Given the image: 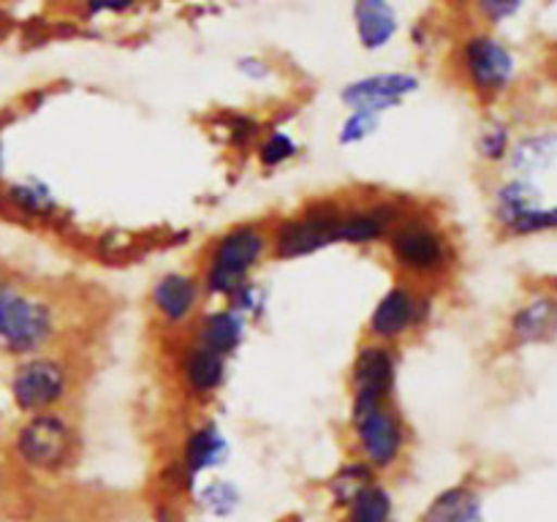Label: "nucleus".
<instances>
[{"label": "nucleus", "mask_w": 557, "mask_h": 522, "mask_svg": "<svg viewBox=\"0 0 557 522\" xmlns=\"http://www.w3.org/2000/svg\"><path fill=\"white\" fill-rule=\"evenodd\" d=\"M346 522H392V495L386 493L381 484H373L368 493L359 495L351 506H348Z\"/></svg>", "instance_id": "393cba45"}, {"label": "nucleus", "mask_w": 557, "mask_h": 522, "mask_svg": "<svg viewBox=\"0 0 557 522\" xmlns=\"http://www.w3.org/2000/svg\"><path fill=\"white\" fill-rule=\"evenodd\" d=\"M522 3L525 0H476V9L484 20L493 22V25H500V22L511 20L522 9Z\"/></svg>", "instance_id": "2f4dec72"}, {"label": "nucleus", "mask_w": 557, "mask_h": 522, "mask_svg": "<svg viewBox=\"0 0 557 522\" xmlns=\"http://www.w3.org/2000/svg\"><path fill=\"white\" fill-rule=\"evenodd\" d=\"M11 451L30 473H60L76 451V430L63 411L27 413L14 430Z\"/></svg>", "instance_id": "7ed1b4c3"}, {"label": "nucleus", "mask_w": 557, "mask_h": 522, "mask_svg": "<svg viewBox=\"0 0 557 522\" xmlns=\"http://www.w3.org/2000/svg\"><path fill=\"white\" fill-rule=\"evenodd\" d=\"M58 335V304L0 272V353L14 359L44 353Z\"/></svg>", "instance_id": "f257e3e1"}, {"label": "nucleus", "mask_w": 557, "mask_h": 522, "mask_svg": "<svg viewBox=\"0 0 557 522\" xmlns=\"http://www.w3.org/2000/svg\"><path fill=\"white\" fill-rule=\"evenodd\" d=\"M228 460V438L215 422H201L188 430L180 449L177 471L185 487H194L196 478L207 471H215Z\"/></svg>", "instance_id": "2eb2a0df"}, {"label": "nucleus", "mask_w": 557, "mask_h": 522, "mask_svg": "<svg viewBox=\"0 0 557 522\" xmlns=\"http://www.w3.org/2000/svg\"><path fill=\"white\" fill-rule=\"evenodd\" d=\"M272 253L270 226L237 223L210 243L201 264V288L210 297L228 299L243 283L250 281L256 266Z\"/></svg>", "instance_id": "f03ea898"}, {"label": "nucleus", "mask_w": 557, "mask_h": 522, "mask_svg": "<svg viewBox=\"0 0 557 522\" xmlns=\"http://www.w3.org/2000/svg\"><path fill=\"white\" fill-rule=\"evenodd\" d=\"M386 248L397 270L419 281L446 275L455 261L451 239L430 217H403L386 237Z\"/></svg>", "instance_id": "39448f33"}, {"label": "nucleus", "mask_w": 557, "mask_h": 522, "mask_svg": "<svg viewBox=\"0 0 557 522\" xmlns=\"http://www.w3.org/2000/svg\"><path fill=\"white\" fill-rule=\"evenodd\" d=\"M297 156H299L297 139H294L292 134H286V130H277V128L270 130V134L261 136L259 145H256V158H259V163L264 169H277Z\"/></svg>", "instance_id": "bb28decb"}, {"label": "nucleus", "mask_w": 557, "mask_h": 522, "mask_svg": "<svg viewBox=\"0 0 557 522\" xmlns=\"http://www.w3.org/2000/svg\"><path fill=\"white\" fill-rule=\"evenodd\" d=\"M223 130H226L228 141H232L234 147H243V150L261 139L259 120L248 117V114H223Z\"/></svg>", "instance_id": "7c9ffc66"}, {"label": "nucleus", "mask_w": 557, "mask_h": 522, "mask_svg": "<svg viewBox=\"0 0 557 522\" xmlns=\"http://www.w3.org/2000/svg\"><path fill=\"white\" fill-rule=\"evenodd\" d=\"M3 487H5V471L3 465H0V493H3Z\"/></svg>", "instance_id": "e433bc0d"}, {"label": "nucleus", "mask_w": 557, "mask_h": 522, "mask_svg": "<svg viewBox=\"0 0 557 522\" xmlns=\"http://www.w3.org/2000/svg\"><path fill=\"white\" fill-rule=\"evenodd\" d=\"M379 125H381V114L368 112V109H351V114L343 120L337 141H341L343 147L359 145V141L370 139V136L379 130Z\"/></svg>", "instance_id": "cd10ccee"}, {"label": "nucleus", "mask_w": 557, "mask_h": 522, "mask_svg": "<svg viewBox=\"0 0 557 522\" xmlns=\"http://www.w3.org/2000/svg\"><path fill=\"white\" fill-rule=\"evenodd\" d=\"M5 183V150H3V134H0V188Z\"/></svg>", "instance_id": "c9c22d12"}, {"label": "nucleus", "mask_w": 557, "mask_h": 522, "mask_svg": "<svg viewBox=\"0 0 557 522\" xmlns=\"http://www.w3.org/2000/svg\"><path fill=\"white\" fill-rule=\"evenodd\" d=\"M424 319H428V302L422 294L408 283H397L375 302L368 319V335L370 340L392 346V343L403 340L408 332L417 330Z\"/></svg>", "instance_id": "9d476101"}, {"label": "nucleus", "mask_w": 557, "mask_h": 522, "mask_svg": "<svg viewBox=\"0 0 557 522\" xmlns=\"http://www.w3.org/2000/svg\"><path fill=\"white\" fill-rule=\"evenodd\" d=\"M460 65L471 90L476 96L487 98V101L498 98L511 85L517 71L511 49L500 38L490 36V33H476V36L466 38Z\"/></svg>", "instance_id": "6e6552de"}, {"label": "nucleus", "mask_w": 557, "mask_h": 522, "mask_svg": "<svg viewBox=\"0 0 557 522\" xmlns=\"http://www.w3.org/2000/svg\"><path fill=\"white\" fill-rule=\"evenodd\" d=\"M245 324H248V321H245L237 310H210V313H205L194 324V340L190 343H199V346L210 348V351L228 359L239 346H243L245 330H248Z\"/></svg>", "instance_id": "a211bd4d"}, {"label": "nucleus", "mask_w": 557, "mask_h": 522, "mask_svg": "<svg viewBox=\"0 0 557 522\" xmlns=\"http://www.w3.org/2000/svg\"><path fill=\"white\" fill-rule=\"evenodd\" d=\"M406 217L395 201H368V204H348L337 210L335 245H373L389 237L392 228Z\"/></svg>", "instance_id": "9b49d317"}, {"label": "nucleus", "mask_w": 557, "mask_h": 522, "mask_svg": "<svg viewBox=\"0 0 557 522\" xmlns=\"http://www.w3.org/2000/svg\"><path fill=\"white\" fill-rule=\"evenodd\" d=\"M557 337V294L539 291L520 304L509 319L511 346H542Z\"/></svg>", "instance_id": "dca6fc26"}, {"label": "nucleus", "mask_w": 557, "mask_h": 522, "mask_svg": "<svg viewBox=\"0 0 557 522\" xmlns=\"http://www.w3.org/2000/svg\"><path fill=\"white\" fill-rule=\"evenodd\" d=\"M354 27L364 49L379 52L397 36V11L392 0H354Z\"/></svg>", "instance_id": "6ab92c4d"}, {"label": "nucleus", "mask_w": 557, "mask_h": 522, "mask_svg": "<svg viewBox=\"0 0 557 522\" xmlns=\"http://www.w3.org/2000/svg\"><path fill=\"white\" fill-rule=\"evenodd\" d=\"M226 364L228 359L221 353L210 351V348L190 343L180 357V381H183L185 391L196 400H210L226 381Z\"/></svg>", "instance_id": "f3484780"}, {"label": "nucleus", "mask_w": 557, "mask_h": 522, "mask_svg": "<svg viewBox=\"0 0 557 522\" xmlns=\"http://www.w3.org/2000/svg\"><path fill=\"white\" fill-rule=\"evenodd\" d=\"M136 0H85V9L90 16L98 14H120V11H128Z\"/></svg>", "instance_id": "473e14b6"}, {"label": "nucleus", "mask_w": 557, "mask_h": 522, "mask_svg": "<svg viewBox=\"0 0 557 522\" xmlns=\"http://www.w3.org/2000/svg\"><path fill=\"white\" fill-rule=\"evenodd\" d=\"M337 210L341 204L335 201H313L297 215L283 217L275 228H270L272 256L281 261H292L335 245Z\"/></svg>", "instance_id": "0eeeda50"}, {"label": "nucleus", "mask_w": 557, "mask_h": 522, "mask_svg": "<svg viewBox=\"0 0 557 522\" xmlns=\"http://www.w3.org/2000/svg\"><path fill=\"white\" fill-rule=\"evenodd\" d=\"M0 210L25 223H52L60 215V201L54 190L36 174L3 183L0 188Z\"/></svg>", "instance_id": "4468645a"}, {"label": "nucleus", "mask_w": 557, "mask_h": 522, "mask_svg": "<svg viewBox=\"0 0 557 522\" xmlns=\"http://www.w3.org/2000/svg\"><path fill=\"white\" fill-rule=\"evenodd\" d=\"M239 500L243 495H239L237 484L226 482V478H210L196 489V504L212 517H232L239 509Z\"/></svg>", "instance_id": "b1692460"}, {"label": "nucleus", "mask_w": 557, "mask_h": 522, "mask_svg": "<svg viewBox=\"0 0 557 522\" xmlns=\"http://www.w3.org/2000/svg\"><path fill=\"white\" fill-rule=\"evenodd\" d=\"M397 351L389 343L368 340L351 362V406H379L395 397Z\"/></svg>", "instance_id": "1a4fd4ad"}, {"label": "nucleus", "mask_w": 557, "mask_h": 522, "mask_svg": "<svg viewBox=\"0 0 557 522\" xmlns=\"http://www.w3.org/2000/svg\"><path fill=\"white\" fill-rule=\"evenodd\" d=\"M375 484V471L364 465L362 460L343 465L335 476L330 478V498L337 509H348L362 493H368Z\"/></svg>", "instance_id": "5701e85b"}, {"label": "nucleus", "mask_w": 557, "mask_h": 522, "mask_svg": "<svg viewBox=\"0 0 557 522\" xmlns=\"http://www.w3.org/2000/svg\"><path fill=\"white\" fill-rule=\"evenodd\" d=\"M201 297H205V288H201L199 275H188V272H166L150 288L152 313L169 330H180L194 321Z\"/></svg>", "instance_id": "f8f14e48"}, {"label": "nucleus", "mask_w": 557, "mask_h": 522, "mask_svg": "<svg viewBox=\"0 0 557 522\" xmlns=\"http://www.w3.org/2000/svg\"><path fill=\"white\" fill-rule=\"evenodd\" d=\"M237 69H239V74H245L248 79H253V82L267 79V76L272 74L270 65H267L261 58H253V54H250V58H239Z\"/></svg>", "instance_id": "72a5a7b5"}, {"label": "nucleus", "mask_w": 557, "mask_h": 522, "mask_svg": "<svg viewBox=\"0 0 557 522\" xmlns=\"http://www.w3.org/2000/svg\"><path fill=\"white\" fill-rule=\"evenodd\" d=\"M506 161H509L515 177L531 179L547 172L557 161V130H536V134L520 136L517 141H511Z\"/></svg>", "instance_id": "aec40b11"}, {"label": "nucleus", "mask_w": 557, "mask_h": 522, "mask_svg": "<svg viewBox=\"0 0 557 522\" xmlns=\"http://www.w3.org/2000/svg\"><path fill=\"white\" fill-rule=\"evenodd\" d=\"M479 158L487 163H504L511 150V128L504 120H487L476 136Z\"/></svg>", "instance_id": "a878e982"}, {"label": "nucleus", "mask_w": 557, "mask_h": 522, "mask_svg": "<svg viewBox=\"0 0 557 522\" xmlns=\"http://www.w3.org/2000/svg\"><path fill=\"white\" fill-rule=\"evenodd\" d=\"M156 522H183V517H180L177 511H174V506L163 504V506H158Z\"/></svg>", "instance_id": "f704fd0d"}, {"label": "nucleus", "mask_w": 557, "mask_h": 522, "mask_svg": "<svg viewBox=\"0 0 557 522\" xmlns=\"http://www.w3.org/2000/svg\"><path fill=\"white\" fill-rule=\"evenodd\" d=\"M74 389V368L58 353H33L16 359L9 373V397L16 411L41 413L58 411Z\"/></svg>", "instance_id": "20e7f679"}, {"label": "nucleus", "mask_w": 557, "mask_h": 522, "mask_svg": "<svg viewBox=\"0 0 557 522\" xmlns=\"http://www.w3.org/2000/svg\"><path fill=\"white\" fill-rule=\"evenodd\" d=\"M557 228V204L553 207H536V210L525 212L522 217H517L506 234L511 237H533V234H544V232H555Z\"/></svg>", "instance_id": "c85d7f7f"}, {"label": "nucleus", "mask_w": 557, "mask_h": 522, "mask_svg": "<svg viewBox=\"0 0 557 522\" xmlns=\"http://www.w3.org/2000/svg\"><path fill=\"white\" fill-rule=\"evenodd\" d=\"M419 522H484V504L479 489L468 484L446 487L430 500Z\"/></svg>", "instance_id": "412c9836"}, {"label": "nucleus", "mask_w": 557, "mask_h": 522, "mask_svg": "<svg viewBox=\"0 0 557 522\" xmlns=\"http://www.w3.org/2000/svg\"><path fill=\"white\" fill-rule=\"evenodd\" d=\"M228 308L237 310V313L243 315L245 321L256 319V315L264 313L267 291L259 286V283L253 281V277H250L248 283H243V286H239L237 291H234L232 297H228Z\"/></svg>", "instance_id": "c756f323"}, {"label": "nucleus", "mask_w": 557, "mask_h": 522, "mask_svg": "<svg viewBox=\"0 0 557 522\" xmlns=\"http://www.w3.org/2000/svg\"><path fill=\"white\" fill-rule=\"evenodd\" d=\"M542 207V190L533 185V179L528 177H509L495 188L493 199V212L498 226L509 228L517 217H522L525 212Z\"/></svg>", "instance_id": "4be33fe9"}, {"label": "nucleus", "mask_w": 557, "mask_h": 522, "mask_svg": "<svg viewBox=\"0 0 557 522\" xmlns=\"http://www.w3.org/2000/svg\"><path fill=\"white\" fill-rule=\"evenodd\" d=\"M419 90V76L408 71H384V74H370L362 79H354L343 87L341 98L351 109H368V112L384 114L389 109L400 107L403 98Z\"/></svg>", "instance_id": "ddd939ff"}, {"label": "nucleus", "mask_w": 557, "mask_h": 522, "mask_svg": "<svg viewBox=\"0 0 557 522\" xmlns=\"http://www.w3.org/2000/svg\"><path fill=\"white\" fill-rule=\"evenodd\" d=\"M351 435L357 455L364 465L379 471H392L403 460L408 446V427L395 400L379 406H351Z\"/></svg>", "instance_id": "423d86ee"}]
</instances>
